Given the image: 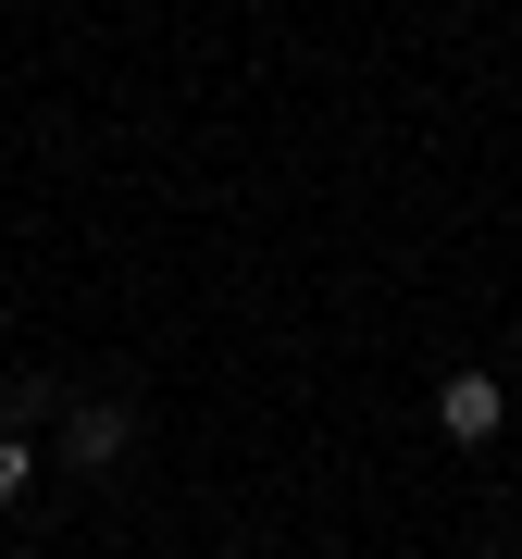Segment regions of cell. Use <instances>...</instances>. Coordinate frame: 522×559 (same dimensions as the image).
I'll return each instance as SVG.
<instances>
[{
    "instance_id": "1",
    "label": "cell",
    "mask_w": 522,
    "mask_h": 559,
    "mask_svg": "<svg viewBox=\"0 0 522 559\" xmlns=\"http://www.w3.org/2000/svg\"><path fill=\"white\" fill-rule=\"evenodd\" d=\"M498 423H510L498 373H448V385H436V436H448V448H485Z\"/></svg>"
},
{
    "instance_id": "2",
    "label": "cell",
    "mask_w": 522,
    "mask_h": 559,
    "mask_svg": "<svg viewBox=\"0 0 522 559\" xmlns=\"http://www.w3.org/2000/svg\"><path fill=\"white\" fill-rule=\"evenodd\" d=\"M62 460H75V473H112V460H124V411H112V399L62 411Z\"/></svg>"
},
{
    "instance_id": "3",
    "label": "cell",
    "mask_w": 522,
    "mask_h": 559,
    "mask_svg": "<svg viewBox=\"0 0 522 559\" xmlns=\"http://www.w3.org/2000/svg\"><path fill=\"white\" fill-rule=\"evenodd\" d=\"M25 485H38V460H25V436H0V510H13Z\"/></svg>"
}]
</instances>
